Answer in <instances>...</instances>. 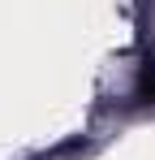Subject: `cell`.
Wrapping results in <instances>:
<instances>
[{
    "mask_svg": "<svg viewBox=\"0 0 155 160\" xmlns=\"http://www.w3.org/2000/svg\"><path fill=\"white\" fill-rule=\"evenodd\" d=\"M138 95L155 104V61H142L138 65Z\"/></svg>",
    "mask_w": 155,
    "mask_h": 160,
    "instance_id": "6da1fadb",
    "label": "cell"
}]
</instances>
